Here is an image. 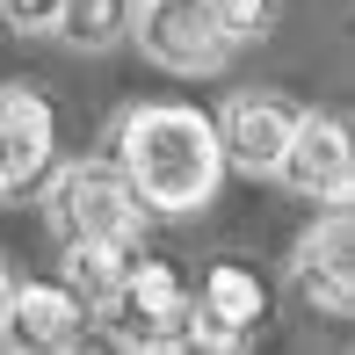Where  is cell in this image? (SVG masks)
I'll return each mask as SVG.
<instances>
[{
    "label": "cell",
    "mask_w": 355,
    "mask_h": 355,
    "mask_svg": "<svg viewBox=\"0 0 355 355\" xmlns=\"http://www.w3.org/2000/svg\"><path fill=\"white\" fill-rule=\"evenodd\" d=\"M116 167L123 182L138 189L145 211L159 218H189L218 196L225 182V145H218V123L189 102H138L123 109L116 123Z\"/></svg>",
    "instance_id": "obj_1"
},
{
    "label": "cell",
    "mask_w": 355,
    "mask_h": 355,
    "mask_svg": "<svg viewBox=\"0 0 355 355\" xmlns=\"http://www.w3.org/2000/svg\"><path fill=\"white\" fill-rule=\"evenodd\" d=\"M94 312L109 319V341L116 348H174V327H182V312H189V283H182L174 261L131 254V268L116 276V290H109Z\"/></svg>",
    "instance_id": "obj_4"
},
{
    "label": "cell",
    "mask_w": 355,
    "mask_h": 355,
    "mask_svg": "<svg viewBox=\"0 0 355 355\" xmlns=\"http://www.w3.org/2000/svg\"><path fill=\"white\" fill-rule=\"evenodd\" d=\"M131 254L138 247H116V239H80V247H66V283L87 297V312L116 290V276L131 268Z\"/></svg>",
    "instance_id": "obj_12"
},
{
    "label": "cell",
    "mask_w": 355,
    "mask_h": 355,
    "mask_svg": "<svg viewBox=\"0 0 355 355\" xmlns=\"http://www.w3.org/2000/svg\"><path fill=\"white\" fill-rule=\"evenodd\" d=\"M276 182H290L304 203H348V189H355V145H348V123L341 116H304L297 109V123H290V145H283V159H276Z\"/></svg>",
    "instance_id": "obj_5"
},
{
    "label": "cell",
    "mask_w": 355,
    "mask_h": 355,
    "mask_svg": "<svg viewBox=\"0 0 355 355\" xmlns=\"http://www.w3.org/2000/svg\"><path fill=\"white\" fill-rule=\"evenodd\" d=\"M8 283H15V276H8V261H0V304H8Z\"/></svg>",
    "instance_id": "obj_15"
},
{
    "label": "cell",
    "mask_w": 355,
    "mask_h": 355,
    "mask_svg": "<svg viewBox=\"0 0 355 355\" xmlns=\"http://www.w3.org/2000/svg\"><path fill=\"white\" fill-rule=\"evenodd\" d=\"M131 44L153 58L159 73H182V80L225 73V58H232V37L218 29L211 0H138Z\"/></svg>",
    "instance_id": "obj_3"
},
{
    "label": "cell",
    "mask_w": 355,
    "mask_h": 355,
    "mask_svg": "<svg viewBox=\"0 0 355 355\" xmlns=\"http://www.w3.org/2000/svg\"><path fill=\"white\" fill-rule=\"evenodd\" d=\"M211 123H218V145H225V167L276 174L297 109H290L283 94H232V102H225V116H211Z\"/></svg>",
    "instance_id": "obj_9"
},
{
    "label": "cell",
    "mask_w": 355,
    "mask_h": 355,
    "mask_svg": "<svg viewBox=\"0 0 355 355\" xmlns=\"http://www.w3.org/2000/svg\"><path fill=\"white\" fill-rule=\"evenodd\" d=\"M0 22H8L15 37H37V29L58 22V0H0Z\"/></svg>",
    "instance_id": "obj_14"
},
{
    "label": "cell",
    "mask_w": 355,
    "mask_h": 355,
    "mask_svg": "<svg viewBox=\"0 0 355 355\" xmlns=\"http://www.w3.org/2000/svg\"><path fill=\"white\" fill-rule=\"evenodd\" d=\"M0 196H15V189H8V182H0Z\"/></svg>",
    "instance_id": "obj_16"
},
{
    "label": "cell",
    "mask_w": 355,
    "mask_h": 355,
    "mask_svg": "<svg viewBox=\"0 0 355 355\" xmlns=\"http://www.w3.org/2000/svg\"><path fill=\"white\" fill-rule=\"evenodd\" d=\"M211 15H218V29L232 44H254V37L276 29V0H211Z\"/></svg>",
    "instance_id": "obj_13"
},
{
    "label": "cell",
    "mask_w": 355,
    "mask_h": 355,
    "mask_svg": "<svg viewBox=\"0 0 355 355\" xmlns=\"http://www.w3.org/2000/svg\"><path fill=\"white\" fill-rule=\"evenodd\" d=\"M87 334V297L66 283V276H29V283H8V304H0V341L8 348H73Z\"/></svg>",
    "instance_id": "obj_6"
},
{
    "label": "cell",
    "mask_w": 355,
    "mask_h": 355,
    "mask_svg": "<svg viewBox=\"0 0 355 355\" xmlns=\"http://www.w3.org/2000/svg\"><path fill=\"white\" fill-rule=\"evenodd\" d=\"M58 159V109L37 87H0V182L29 189Z\"/></svg>",
    "instance_id": "obj_8"
},
{
    "label": "cell",
    "mask_w": 355,
    "mask_h": 355,
    "mask_svg": "<svg viewBox=\"0 0 355 355\" xmlns=\"http://www.w3.org/2000/svg\"><path fill=\"white\" fill-rule=\"evenodd\" d=\"M131 15H138V0H58L51 37H66L73 51H109V44L131 37Z\"/></svg>",
    "instance_id": "obj_11"
},
{
    "label": "cell",
    "mask_w": 355,
    "mask_h": 355,
    "mask_svg": "<svg viewBox=\"0 0 355 355\" xmlns=\"http://www.w3.org/2000/svg\"><path fill=\"white\" fill-rule=\"evenodd\" d=\"M189 297H196V312H211L218 327L247 334V341H254V327L268 319V290H261V276H254L247 261H211Z\"/></svg>",
    "instance_id": "obj_10"
},
{
    "label": "cell",
    "mask_w": 355,
    "mask_h": 355,
    "mask_svg": "<svg viewBox=\"0 0 355 355\" xmlns=\"http://www.w3.org/2000/svg\"><path fill=\"white\" fill-rule=\"evenodd\" d=\"M290 283H297V297L312 304V312H327V319L355 312V225H348L341 203H334V218H319L312 232L297 239Z\"/></svg>",
    "instance_id": "obj_7"
},
{
    "label": "cell",
    "mask_w": 355,
    "mask_h": 355,
    "mask_svg": "<svg viewBox=\"0 0 355 355\" xmlns=\"http://www.w3.org/2000/svg\"><path fill=\"white\" fill-rule=\"evenodd\" d=\"M145 218L153 211L138 203V189L123 182L116 159H73V167H58L51 182H44V225H51L66 247H80V239L138 247Z\"/></svg>",
    "instance_id": "obj_2"
}]
</instances>
